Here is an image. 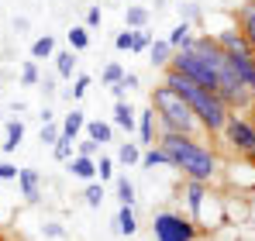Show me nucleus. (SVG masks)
I'll return each instance as SVG.
<instances>
[{
  "label": "nucleus",
  "mask_w": 255,
  "mask_h": 241,
  "mask_svg": "<svg viewBox=\"0 0 255 241\" xmlns=\"http://www.w3.org/2000/svg\"><path fill=\"white\" fill-rule=\"evenodd\" d=\"M159 148L169 155L172 172H179L183 179L207 183V186H217V183H221L224 159H221V152H217L214 145H207L204 138H190V134L162 131V134H159Z\"/></svg>",
  "instance_id": "f257e3e1"
},
{
  "label": "nucleus",
  "mask_w": 255,
  "mask_h": 241,
  "mask_svg": "<svg viewBox=\"0 0 255 241\" xmlns=\"http://www.w3.org/2000/svg\"><path fill=\"white\" fill-rule=\"evenodd\" d=\"M162 86L176 90V93L190 104V111L197 114L200 131H204L207 138H217V134L224 131V124H228V118H231V111L221 104V97H217V93L204 90V86H197V83H190L186 76H179L176 69H166V73H162Z\"/></svg>",
  "instance_id": "f03ea898"
},
{
  "label": "nucleus",
  "mask_w": 255,
  "mask_h": 241,
  "mask_svg": "<svg viewBox=\"0 0 255 241\" xmlns=\"http://www.w3.org/2000/svg\"><path fill=\"white\" fill-rule=\"evenodd\" d=\"M148 107L155 111V118H159V134L162 131H176V134H190V138H204V131H200V120L197 114L190 111V104L169 90V86H155L152 93H148Z\"/></svg>",
  "instance_id": "7ed1b4c3"
},
{
  "label": "nucleus",
  "mask_w": 255,
  "mask_h": 241,
  "mask_svg": "<svg viewBox=\"0 0 255 241\" xmlns=\"http://www.w3.org/2000/svg\"><path fill=\"white\" fill-rule=\"evenodd\" d=\"M200 235L204 231L193 224V217L176 207H162L152 214V241H200Z\"/></svg>",
  "instance_id": "20e7f679"
},
{
  "label": "nucleus",
  "mask_w": 255,
  "mask_h": 241,
  "mask_svg": "<svg viewBox=\"0 0 255 241\" xmlns=\"http://www.w3.org/2000/svg\"><path fill=\"white\" fill-rule=\"evenodd\" d=\"M221 148L231 155V159H252L255 152V120L249 114H231L224 131L217 134Z\"/></svg>",
  "instance_id": "39448f33"
},
{
  "label": "nucleus",
  "mask_w": 255,
  "mask_h": 241,
  "mask_svg": "<svg viewBox=\"0 0 255 241\" xmlns=\"http://www.w3.org/2000/svg\"><path fill=\"white\" fill-rule=\"evenodd\" d=\"M214 38H217V45H221V52L224 55H231V59H242V55H255L252 45L245 41V35L235 28V24H228V28H217V31H211Z\"/></svg>",
  "instance_id": "423d86ee"
},
{
  "label": "nucleus",
  "mask_w": 255,
  "mask_h": 241,
  "mask_svg": "<svg viewBox=\"0 0 255 241\" xmlns=\"http://www.w3.org/2000/svg\"><path fill=\"white\" fill-rule=\"evenodd\" d=\"M231 24L245 35V41L252 45V52H255V0H242V3L231 7Z\"/></svg>",
  "instance_id": "0eeeda50"
},
{
  "label": "nucleus",
  "mask_w": 255,
  "mask_h": 241,
  "mask_svg": "<svg viewBox=\"0 0 255 241\" xmlns=\"http://www.w3.org/2000/svg\"><path fill=\"white\" fill-rule=\"evenodd\" d=\"M42 186H45V179H42V172L35 169V165H24L21 172H17V190H21V197H24V203H35L42 200Z\"/></svg>",
  "instance_id": "6e6552de"
},
{
  "label": "nucleus",
  "mask_w": 255,
  "mask_h": 241,
  "mask_svg": "<svg viewBox=\"0 0 255 241\" xmlns=\"http://www.w3.org/2000/svg\"><path fill=\"white\" fill-rule=\"evenodd\" d=\"M138 145H141V152L145 148H152V145H159V118H155V111L152 107H141L138 111Z\"/></svg>",
  "instance_id": "1a4fd4ad"
},
{
  "label": "nucleus",
  "mask_w": 255,
  "mask_h": 241,
  "mask_svg": "<svg viewBox=\"0 0 255 241\" xmlns=\"http://www.w3.org/2000/svg\"><path fill=\"white\" fill-rule=\"evenodd\" d=\"M111 124H114V131H125V134H134L138 131V111L131 107V100H114Z\"/></svg>",
  "instance_id": "9d476101"
},
{
  "label": "nucleus",
  "mask_w": 255,
  "mask_h": 241,
  "mask_svg": "<svg viewBox=\"0 0 255 241\" xmlns=\"http://www.w3.org/2000/svg\"><path fill=\"white\" fill-rule=\"evenodd\" d=\"M86 120H90V118H86V111L80 107V104H76V107H73L66 118L59 120V127H62V138H69V141H80V138H83Z\"/></svg>",
  "instance_id": "9b49d317"
},
{
  "label": "nucleus",
  "mask_w": 255,
  "mask_h": 241,
  "mask_svg": "<svg viewBox=\"0 0 255 241\" xmlns=\"http://www.w3.org/2000/svg\"><path fill=\"white\" fill-rule=\"evenodd\" d=\"M111 231L118 238H134L138 235V214H134V207H118V217H114Z\"/></svg>",
  "instance_id": "f8f14e48"
},
{
  "label": "nucleus",
  "mask_w": 255,
  "mask_h": 241,
  "mask_svg": "<svg viewBox=\"0 0 255 241\" xmlns=\"http://www.w3.org/2000/svg\"><path fill=\"white\" fill-rule=\"evenodd\" d=\"M3 141H0V148H3V155H14L17 148H21V141H24V120L21 118H10L3 120Z\"/></svg>",
  "instance_id": "ddd939ff"
},
{
  "label": "nucleus",
  "mask_w": 255,
  "mask_h": 241,
  "mask_svg": "<svg viewBox=\"0 0 255 241\" xmlns=\"http://www.w3.org/2000/svg\"><path fill=\"white\" fill-rule=\"evenodd\" d=\"M83 134L90 138V141H97V145L104 148V145H111V141H114V134H118V131H114V124H111V120L90 118V120H86V127H83Z\"/></svg>",
  "instance_id": "4468645a"
},
{
  "label": "nucleus",
  "mask_w": 255,
  "mask_h": 241,
  "mask_svg": "<svg viewBox=\"0 0 255 241\" xmlns=\"http://www.w3.org/2000/svg\"><path fill=\"white\" fill-rule=\"evenodd\" d=\"M66 172L73 176V179H80V183H97V159H83V155H76V159L66 162Z\"/></svg>",
  "instance_id": "2eb2a0df"
},
{
  "label": "nucleus",
  "mask_w": 255,
  "mask_h": 241,
  "mask_svg": "<svg viewBox=\"0 0 255 241\" xmlns=\"http://www.w3.org/2000/svg\"><path fill=\"white\" fill-rule=\"evenodd\" d=\"M55 76L62 83H73L76 80V66H80V59H76V52L73 48H62V52H55Z\"/></svg>",
  "instance_id": "dca6fc26"
},
{
  "label": "nucleus",
  "mask_w": 255,
  "mask_h": 241,
  "mask_svg": "<svg viewBox=\"0 0 255 241\" xmlns=\"http://www.w3.org/2000/svg\"><path fill=\"white\" fill-rule=\"evenodd\" d=\"M118 169H141V145L138 141H121L118 152H114Z\"/></svg>",
  "instance_id": "f3484780"
},
{
  "label": "nucleus",
  "mask_w": 255,
  "mask_h": 241,
  "mask_svg": "<svg viewBox=\"0 0 255 241\" xmlns=\"http://www.w3.org/2000/svg\"><path fill=\"white\" fill-rule=\"evenodd\" d=\"M172 55H176V52H172L169 41H166V38H155V41H152V48H148V66L166 73V69L172 66Z\"/></svg>",
  "instance_id": "a211bd4d"
},
{
  "label": "nucleus",
  "mask_w": 255,
  "mask_h": 241,
  "mask_svg": "<svg viewBox=\"0 0 255 241\" xmlns=\"http://www.w3.org/2000/svg\"><path fill=\"white\" fill-rule=\"evenodd\" d=\"M228 62H231V69H235V76L242 80V86L255 93V55H242V59H231V55H228Z\"/></svg>",
  "instance_id": "6ab92c4d"
},
{
  "label": "nucleus",
  "mask_w": 255,
  "mask_h": 241,
  "mask_svg": "<svg viewBox=\"0 0 255 241\" xmlns=\"http://www.w3.org/2000/svg\"><path fill=\"white\" fill-rule=\"evenodd\" d=\"M114 193H118V203H121V207H138V186H134V179H131L128 172H118Z\"/></svg>",
  "instance_id": "aec40b11"
},
{
  "label": "nucleus",
  "mask_w": 255,
  "mask_h": 241,
  "mask_svg": "<svg viewBox=\"0 0 255 241\" xmlns=\"http://www.w3.org/2000/svg\"><path fill=\"white\" fill-rule=\"evenodd\" d=\"M197 38V31H193V24H186V21H176L172 24V31L166 35V41L172 45V52H183V48H190Z\"/></svg>",
  "instance_id": "412c9836"
},
{
  "label": "nucleus",
  "mask_w": 255,
  "mask_h": 241,
  "mask_svg": "<svg viewBox=\"0 0 255 241\" xmlns=\"http://www.w3.org/2000/svg\"><path fill=\"white\" fill-rule=\"evenodd\" d=\"M152 24V10L148 7H141V3H131V7H125V28H131V31H141V28H148Z\"/></svg>",
  "instance_id": "4be33fe9"
},
{
  "label": "nucleus",
  "mask_w": 255,
  "mask_h": 241,
  "mask_svg": "<svg viewBox=\"0 0 255 241\" xmlns=\"http://www.w3.org/2000/svg\"><path fill=\"white\" fill-rule=\"evenodd\" d=\"M176 14H179V21H186V24H193V28L204 24V10H200V3H193V0H179V3H176Z\"/></svg>",
  "instance_id": "5701e85b"
},
{
  "label": "nucleus",
  "mask_w": 255,
  "mask_h": 241,
  "mask_svg": "<svg viewBox=\"0 0 255 241\" xmlns=\"http://www.w3.org/2000/svg\"><path fill=\"white\" fill-rule=\"evenodd\" d=\"M141 169H172V162L159 145H152V148L141 152Z\"/></svg>",
  "instance_id": "b1692460"
},
{
  "label": "nucleus",
  "mask_w": 255,
  "mask_h": 241,
  "mask_svg": "<svg viewBox=\"0 0 255 241\" xmlns=\"http://www.w3.org/2000/svg\"><path fill=\"white\" fill-rule=\"evenodd\" d=\"M114 179H118V162H114V155L100 152L97 155V183H114Z\"/></svg>",
  "instance_id": "393cba45"
},
{
  "label": "nucleus",
  "mask_w": 255,
  "mask_h": 241,
  "mask_svg": "<svg viewBox=\"0 0 255 241\" xmlns=\"http://www.w3.org/2000/svg\"><path fill=\"white\" fill-rule=\"evenodd\" d=\"M55 52H59V48H55V38H52V35H38V38L31 41V59H35V62L55 59Z\"/></svg>",
  "instance_id": "a878e982"
},
{
  "label": "nucleus",
  "mask_w": 255,
  "mask_h": 241,
  "mask_svg": "<svg viewBox=\"0 0 255 241\" xmlns=\"http://www.w3.org/2000/svg\"><path fill=\"white\" fill-rule=\"evenodd\" d=\"M90 86H93V76H90V73H76L73 86H69L62 97H66V100H73V104H80V100L86 97V90H90Z\"/></svg>",
  "instance_id": "bb28decb"
},
{
  "label": "nucleus",
  "mask_w": 255,
  "mask_h": 241,
  "mask_svg": "<svg viewBox=\"0 0 255 241\" xmlns=\"http://www.w3.org/2000/svg\"><path fill=\"white\" fill-rule=\"evenodd\" d=\"M17 83H21V86H38V83H42V66H38L35 59L21 62V69H17Z\"/></svg>",
  "instance_id": "cd10ccee"
},
{
  "label": "nucleus",
  "mask_w": 255,
  "mask_h": 241,
  "mask_svg": "<svg viewBox=\"0 0 255 241\" xmlns=\"http://www.w3.org/2000/svg\"><path fill=\"white\" fill-rule=\"evenodd\" d=\"M66 41H69V48L80 55V52H86L90 48V31H86V24H73L69 31H66Z\"/></svg>",
  "instance_id": "c85d7f7f"
},
{
  "label": "nucleus",
  "mask_w": 255,
  "mask_h": 241,
  "mask_svg": "<svg viewBox=\"0 0 255 241\" xmlns=\"http://www.w3.org/2000/svg\"><path fill=\"white\" fill-rule=\"evenodd\" d=\"M125 66H121V62H107V66H104V69H100V86H107V90H111V86H118V83L125 80Z\"/></svg>",
  "instance_id": "c756f323"
},
{
  "label": "nucleus",
  "mask_w": 255,
  "mask_h": 241,
  "mask_svg": "<svg viewBox=\"0 0 255 241\" xmlns=\"http://www.w3.org/2000/svg\"><path fill=\"white\" fill-rule=\"evenodd\" d=\"M104 197H107V193H104V183H86L83 186V203L90 210H100V207H104Z\"/></svg>",
  "instance_id": "7c9ffc66"
},
{
  "label": "nucleus",
  "mask_w": 255,
  "mask_h": 241,
  "mask_svg": "<svg viewBox=\"0 0 255 241\" xmlns=\"http://www.w3.org/2000/svg\"><path fill=\"white\" fill-rule=\"evenodd\" d=\"M52 159L62 162V165H66L69 159H76V141H69V138H59V141H55V148H52Z\"/></svg>",
  "instance_id": "2f4dec72"
},
{
  "label": "nucleus",
  "mask_w": 255,
  "mask_h": 241,
  "mask_svg": "<svg viewBox=\"0 0 255 241\" xmlns=\"http://www.w3.org/2000/svg\"><path fill=\"white\" fill-rule=\"evenodd\" d=\"M152 41H155V35H152V28H141V31H134V55H148V48H152Z\"/></svg>",
  "instance_id": "473e14b6"
},
{
  "label": "nucleus",
  "mask_w": 255,
  "mask_h": 241,
  "mask_svg": "<svg viewBox=\"0 0 255 241\" xmlns=\"http://www.w3.org/2000/svg\"><path fill=\"white\" fill-rule=\"evenodd\" d=\"M62 138V127H59V120H52V124H42V134H38V141H42L45 148H55V141Z\"/></svg>",
  "instance_id": "72a5a7b5"
},
{
  "label": "nucleus",
  "mask_w": 255,
  "mask_h": 241,
  "mask_svg": "<svg viewBox=\"0 0 255 241\" xmlns=\"http://www.w3.org/2000/svg\"><path fill=\"white\" fill-rule=\"evenodd\" d=\"M100 152H104V148H100L97 141H90L86 134H83V138H80V141H76V155H83V159H97Z\"/></svg>",
  "instance_id": "f704fd0d"
},
{
  "label": "nucleus",
  "mask_w": 255,
  "mask_h": 241,
  "mask_svg": "<svg viewBox=\"0 0 255 241\" xmlns=\"http://www.w3.org/2000/svg\"><path fill=\"white\" fill-rule=\"evenodd\" d=\"M114 48H118V52H131V48H134V31H131V28H121V31L114 35Z\"/></svg>",
  "instance_id": "c9c22d12"
},
{
  "label": "nucleus",
  "mask_w": 255,
  "mask_h": 241,
  "mask_svg": "<svg viewBox=\"0 0 255 241\" xmlns=\"http://www.w3.org/2000/svg\"><path fill=\"white\" fill-rule=\"evenodd\" d=\"M38 90L45 93V100H48V97H55V93H59V76H55V73H42V83H38Z\"/></svg>",
  "instance_id": "e433bc0d"
},
{
  "label": "nucleus",
  "mask_w": 255,
  "mask_h": 241,
  "mask_svg": "<svg viewBox=\"0 0 255 241\" xmlns=\"http://www.w3.org/2000/svg\"><path fill=\"white\" fill-rule=\"evenodd\" d=\"M17 172H21V169H17V165H14V162H0V183H17Z\"/></svg>",
  "instance_id": "4c0bfd02"
},
{
  "label": "nucleus",
  "mask_w": 255,
  "mask_h": 241,
  "mask_svg": "<svg viewBox=\"0 0 255 241\" xmlns=\"http://www.w3.org/2000/svg\"><path fill=\"white\" fill-rule=\"evenodd\" d=\"M42 235H45V238H66V228H62L59 221H45V224H42Z\"/></svg>",
  "instance_id": "58836bf2"
},
{
  "label": "nucleus",
  "mask_w": 255,
  "mask_h": 241,
  "mask_svg": "<svg viewBox=\"0 0 255 241\" xmlns=\"http://www.w3.org/2000/svg\"><path fill=\"white\" fill-rule=\"evenodd\" d=\"M100 21H104V10H100V7H90V10H86V31H93V28H100Z\"/></svg>",
  "instance_id": "ea45409f"
},
{
  "label": "nucleus",
  "mask_w": 255,
  "mask_h": 241,
  "mask_svg": "<svg viewBox=\"0 0 255 241\" xmlns=\"http://www.w3.org/2000/svg\"><path fill=\"white\" fill-rule=\"evenodd\" d=\"M121 86H125L128 93H131V90H141V76H138V73H131V69H128V73H125V80H121Z\"/></svg>",
  "instance_id": "a19ab883"
},
{
  "label": "nucleus",
  "mask_w": 255,
  "mask_h": 241,
  "mask_svg": "<svg viewBox=\"0 0 255 241\" xmlns=\"http://www.w3.org/2000/svg\"><path fill=\"white\" fill-rule=\"evenodd\" d=\"M10 28H14L17 35H24V31L31 28V21H28V17H14V21H10Z\"/></svg>",
  "instance_id": "79ce46f5"
},
{
  "label": "nucleus",
  "mask_w": 255,
  "mask_h": 241,
  "mask_svg": "<svg viewBox=\"0 0 255 241\" xmlns=\"http://www.w3.org/2000/svg\"><path fill=\"white\" fill-rule=\"evenodd\" d=\"M38 120H42V124H52V120H55V111H52V107H42V111H38Z\"/></svg>",
  "instance_id": "37998d69"
},
{
  "label": "nucleus",
  "mask_w": 255,
  "mask_h": 241,
  "mask_svg": "<svg viewBox=\"0 0 255 241\" xmlns=\"http://www.w3.org/2000/svg\"><path fill=\"white\" fill-rule=\"evenodd\" d=\"M10 114H28V100H14L10 104Z\"/></svg>",
  "instance_id": "c03bdc74"
},
{
  "label": "nucleus",
  "mask_w": 255,
  "mask_h": 241,
  "mask_svg": "<svg viewBox=\"0 0 255 241\" xmlns=\"http://www.w3.org/2000/svg\"><path fill=\"white\" fill-rule=\"evenodd\" d=\"M111 97H114V100H128V90L118 83V86H111Z\"/></svg>",
  "instance_id": "a18cd8bd"
},
{
  "label": "nucleus",
  "mask_w": 255,
  "mask_h": 241,
  "mask_svg": "<svg viewBox=\"0 0 255 241\" xmlns=\"http://www.w3.org/2000/svg\"><path fill=\"white\" fill-rule=\"evenodd\" d=\"M0 241H10V235H3V231H0Z\"/></svg>",
  "instance_id": "49530a36"
},
{
  "label": "nucleus",
  "mask_w": 255,
  "mask_h": 241,
  "mask_svg": "<svg viewBox=\"0 0 255 241\" xmlns=\"http://www.w3.org/2000/svg\"><path fill=\"white\" fill-rule=\"evenodd\" d=\"M0 120H3V107H0Z\"/></svg>",
  "instance_id": "de8ad7c7"
},
{
  "label": "nucleus",
  "mask_w": 255,
  "mask_h": 241,
  "mask_svg": "<svg viewBox=\"0 0 255 241\" xmlns=\"http://www.w3.org/2000/svg\"><path fill=\"white\" fill-rule=\"evenodd\" d=\"M121 241H134V238H121Z\"/></svg>",
  "instance_id": "09e8293b"
}]
</instances>
